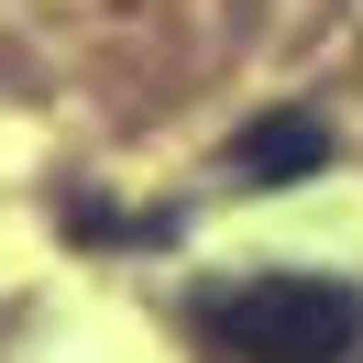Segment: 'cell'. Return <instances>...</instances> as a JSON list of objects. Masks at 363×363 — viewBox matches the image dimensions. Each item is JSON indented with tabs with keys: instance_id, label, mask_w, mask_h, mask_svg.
I'll use <instances>...</instances> for the list:
<instances>
[{
	"instance_id": "obj_2",
	"label": "cell",
	"mask_w": 363,
	"mask_h": 363,
	"mask_svg": "<svg viewBox=\"0 0 363 363\" xmlns=\"http://www.w3.org/2000/svg\"><path fill=\"white\" fill-rule=\"evenodd\" d=\"M341 143H330V121L319 111H253L242 133H231V187H308L319 165H330Z\"/></svg>"
},
{
	"instance_id": "obj_1",
	"label": "cell",
	"mask_w": 363,
	"mask_h": 363,
	"mask_svg": "<svg viewBox=\"0 0 363 363\" xmlns=\"http://www.w3.org/2000/svg\"><path fill=\"white\" fill-rule=\"evenodd\" d=\"M209 363H330L363 341V297L341 275H242L199 297Z\"/></svg>"
}]
</instances>
